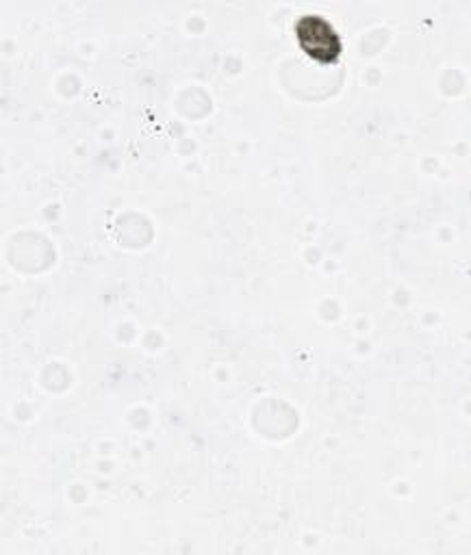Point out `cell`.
I'll return each instance as SVG.
<instances>
[{
  "mask_svg": "<svg viewBox=\"0 0 471 555\" xmlns=\"http://www.w3.org/2000/svg\"><path fill=\"white\" fill-rule=\"evenodd\" d=\"M297 37L306 54L321 63H332L341 52V41L334 28L321 15H304L297 22Z\"/></svg>",
  "mask_w": 471,
  "mask_h": 555,
  "instance_id": "6da1fadb",
  "label": "cell"
}]
</instances>
